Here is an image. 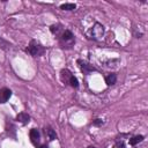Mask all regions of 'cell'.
I'll list each match as a JSON object with an SVG mask.
<instances>
[{"instance_id":"obj_5","label":"cell","mask_w":148,"mask_h":148,"mask_svg":"<svg viewBox=\"0 0 148 148\" xmlns=\"http://www.w3.org/2000/svg\"><path fill=\"white\" fill-rule=\"evenodd\" d=\"M16 120L20 121V123H22V124H27V123H29V120H30V116H29L28 113L21 112V113H18V114L16 116Z\"/></svg>"},{"instance_id":"obj_17","label":"cell","mask_w":148,"mask_h":148,"mask_svg":"<svg viewBox=\"0 0 148 148\" xmlns=\"http://www.w3.org/2000/svg\"><path fill=\"white\" fill-rule=\"evenodd\" d=\"M39 148H47V147H46V146H40Z\"/></svg>"},{"instance_id":"obj_10","label":"cell","mask_w":148,"mask_h":148,"mask_svg":"<svg viewBox=\"0 0 148 148\" xmlns=\"http://www.w3.org/2000/svg\"><path fill=\"white\" fill-rule=\"evenodd\" d=\"M75 3H62L61 6H60V8L62 9V10H73V9H75Z\"/></svg>"},{"instance_id":"obj_4","label":"cell","mask_w":148,"mask_h":148,"mask_svg":"<svg viewBox=\"0 0 148 148\" xmlns=\"http://www.w3.org/2000/svg\"><path fill=\"white\" fill-rule=\"evenodd\" d=\"M77 62H79V65H80V68H81L84 73H90V72L95 71V68H94L91 65H89V64H87V62H84V61H82V60H79Z\"/></svg>"},{"instance_id":"obj_11","label":"cell","mask_w":148,"mask_h":148,"mask_svg":"<svg viewBox=\"0 0 148 148\" xmlns=\"http://www.w3.org/2000/svg\"><path fill=\"white\" fill-rule=\"evenodd\" d=\"M73 38V34L69 30H65V32L62 34V39L64 40H69Z\"/></svg>"},{"instance_id":"obj_18","label":"cell","mask_w":148,"mask_h":148,"mask_svg":"<svg viewBox=\"0 0 148 148\" xmlns=\"http://www.w3.org/2000/svg\"><path fill=\"white\" fill-rule=\"evenodd\" d=\"M88 148H95V147H92V146H90V147H88Z\"/></svg>"},{"instance_id":"obj_3","label":"cell","mask_w":148,"mask_h":148,"mask_svg":"<svg viewBox=\"0 0 148 148\" xmlns=\"http://www.w3.org/2000/svg\"><path fill=\"white\" fill-rule=\"evenodd\" d=\"M12 96V91L7 88H3L0 90V103H5L9 99V97Z\"/></svg>"},{"instance_id":"obj_13","label":"cell","mask_w":148,"mask_h":148,"mask_svg":"<svg viewBox=\"0 0 148 148\" xmlns=\"http://www.w3.org/2000/svg\"><path fill=\"white\" fill-rule=\"evenodd\" d=\"M46 133H47V136H49L50 140H54V139L57 138V134H56V132H54L52 128H47Z\"/></svg>"},{"instance_id":"obj_15","label":"cell","mask_w":148,"mask_h":148,"mask_svg":"<svg viewBox=\"0 0 148 148\" xmlns=\"http://www.w3.org/2000/svg\"><path fill=\"white\" fill-rule=\"evenodd\" d=\"M0 44H2V45H3V46H2V49H7V46H10L7 42H5V40H3V39H1V38H0Z\"/></svg>"},{"instance_id":"obj_8","label":"cell","mask_w":148,"mask_h":148,"mask_svg":"<svg viewBox=\"0 0 148 148\" xmlns=\"http://www.w3.org/2000/svg\"><path fill=\"white\" fill-rule=\"evenodd\" d=\"M71 73H69V71H67V69H62L61 71V79H62V81L64 82H68L69 81V79H71Z\"/></svg>"},{"instance_id":"obj_16","label":"cell","mask_w":148,"mask_h":148,"mask_svg":"<svg viewBox=\"0 0 148 148\" xmlns=\"http://www.w3.org/2000/svg\"><path fill=\"white\" fill-rule=\"evenodd\" d=\"M102 124H103V121L101 119H95L94 120V125H102Z\"/></svg>"},{"instance_id":"obj_2","label":"cell","mask_w":148,"mask_h":148,"mask_svg":"<svg viewBox=\"0 0 148 148\" xmlns=\"http://www.w3.org/2000/svg\"><path fill=\"white\" fill-rule=\"evenodd\" d=\"M104 35V27L101 23H95L92 29H91V36L96 39L101 38Z\"/></svg>"},{"instance_id":"obj_6","label":"cell","mask_w":148,"mask_h":148,"mask_svg":"<svg viewBox=\"0 0 148 148\" xmlns=\"http://www.w3.org/2000/svg\"><path fill=\"white\" fill-rule=\"evenodd\" d=\"M30 139L34 143H37L39 141V132L36 130V128H32L30 131Z\"/></svg>"},{"instance_id":"obj_14","label":"cell","mask_w":148,"mask_h":148,"mask_svg":"<svg viewBox=\"0 0 148 148\" xmlns=\"http://www.w3.org/2000/svg\"><path fill=\"white\" fill-rule=\"evenodd\" d=\"M50 30H51V32H53V34H57V32L60 30V27H59V25H51Z\"/></svg>"},{"instance_id":"obj_1","label":"cell","mask_w":148,"mask_h":148,"mask_svg":"<svg viewBox=\"0 0 148 148\" xmlns=\"http://www.w3.org/2000/svg\"><path fill=\"white\" fill-rule=\"evenodd\" d=\"M28 52H29L31 56H34V57H38V56H42V54L44 53V47H43L39 43L32 40V42L29 44V46H28Z\"/></svg>"},{"instance_id":"obj_7","label":"cell","mask_w":148,"mask_h":148,"mask_svg":"<svg viewBox=\"0 0 148 148\" xmlns=\"http://www.w3.org/2000/svg\"><path fill=\"white\" fill-rule=\"evenodd\" d=\"M116 81H117V75H116V74H113V73L109 74V75L105 77V82H106V84H108V86H112V84H114V83H116Z\"/></svg>"},{"instance_id":"obj_12","label":"cell","mask_w":148,"mask_h":148,"mask_svg":"<svg viewBox=\"0 0 148 148\" xmlns=\"http://www.w3.org/2000/svg\"><path fill=\"white\" fill-rule=\"evenodd\" d=\"M68 83H69L72 87H74V88H77V87H79V82H77V79H76V77H74L73 75L71 76V79H69Z\"/></svg>"},{"instance_id":"obj_9","label":"cell","mask_w":148,"mask_h":148,"mask_svg":"<svg viewBox=\"0 0 148 148\" xmlns=\"http://www.w3.org/2000/svg\"><path fill=\"white\" fill-rule=\"evenodd\" d=\"M142 140H143V136H142V135H135V136H133V138H131V139H130V145L134 146V145H136V143L141 142Z\"/></svg>"}]
</instances>
